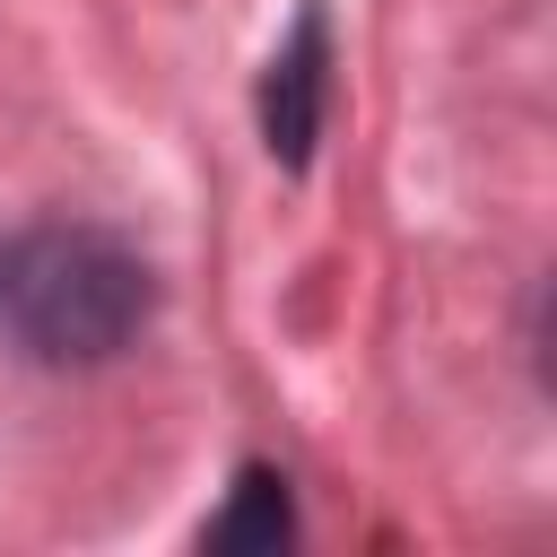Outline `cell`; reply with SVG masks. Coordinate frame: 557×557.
<instances>
[{
	"mask_svg": "<svg viewBox=\"0 0 557 557\" xmlns=\"http://www.w3.org/2000/svg\"><path fill=\"white\" fill-rule=\"evenodd\" d=\"M157 287L104 226H26L0 244V331L35 366H104L139 339Z\"/></svg>",
	"mask_w": 557,
	"mask_h": 557,
	"instance_id": "1",
	"label": "cell"
},
{
	"mask_svg": "<svg viewBox=\"0 0 557 557\" xmlns=\"http://www.w3.org/2000/svg\"><path fill=\"white\" fill-rule=\"evenodd\" d=\"M313 122H322V17L305 9V17H296V35H287V44H278V61H270L261 131H270V148L296 165V157L313 148Z\"/></svg>",
	"mask_w": 557,
	"mask_h": 557,
	"instance_id": "2",
	"label": "cell"
},
{
	"mask_svg": "<svg viewBox=\"0 0 557 557\" xmlns=\"http://www.w3.org/2000/svg\"><path fill=\"white\" fill-rule=\"evenodd\" d=\"M278 487H287V479L252 470V479H244V505H235L209 540H218V548H244V540H287V496H278Z\"/></svg>",
	"mask_w": 557,
	"mask_h": 557,
	"instance_id": "3",
	"label": "cell"
}]
</instances>
